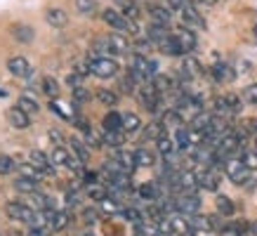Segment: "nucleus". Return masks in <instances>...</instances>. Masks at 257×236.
I'll use <instances>...</instances> for the list:
<instances>
[{
  "instance_id": "1",
  "label": "nucleus",
  "mask_w": 257,
  "mask_h": 236,
  "mask_svg": "<svg viewBox=\"0 0 257 236\" xmlns=\"http://www.w3.org/2000/svg\"><path fill=\"white\" fill-rule=\"evenodd\" d=\"M158 76V64L147 59L144 55H137L130 66V78L133 80H154Z\"/></svg>"
},
{
  "instance_id": "2",
  "label": "nucleus",
  "mask_w": 257,
  "mask_h": 236,
  "mask_svg": "<svg viewBox=\"0 0 257 236\" xmlns=\"http://www.w3.org/2000/svg\"><path fill=\"white\" fill-rule=\"evenodd\" d=\"M224 173L234 184H241V187H245L248 180H250V170L243 165L241 158H229V161L224 163Z\"/></svg>"
},
{
  "instance_id": "3",
  "label": "nucleus",
  "mask_w": 257,
  "mask_h": 236,
  "mask_svg": "<svg viewBox=\"0 0 257 236\" xmlns=\"http://www.w3.org/2000/svg\"><path fill=\"white\" fill-rule=\"evenodd\" d=\"M118 64L113 59H106V57H94L90 62V73H94L97 78H113L118 76Z\"/></svg>"
},
{
  "instance_id": "4",
  "label": "nucleus",
  "mask_w": 257,
  "mask_h": 236,
  "mask_svg": "<svg viewBox=\"0 0 257 236\" xmlns=\"http://www.w3.org/2000/svg\"><path fill=\"white\" fill-rule=\"evenodd\" d=\"M101 17H104V22L109 24V26H113V29H118V31H130V33H137V24L127 22L118 10H104L101 12Z\"/></svg>"
},
{
  "instance_id": "5",
  "label": "nucleus",
  "mask_w": 257,
  "mask_h": 236,
  "mask_svg": "<svg viewBox=\"0 0 257 236\" xmlns=\"http://www.w3.org/2000/svg\"><path fill=\"white\" fill-rule=\"evenodd\" d=\"M140 99L151 113H158V111H161V92L154 87V83L140 87Z\"/></svg>"
},
{
  "instance_id": "6",
  "label": "nucleus",
  "mask_w": 257,
  "mask_h": 236,
  "mask_svg": "<svg viewBox=\"0 0 257 236\" xmlns=\"http://www.w3.org/2000/svg\"><path fill=\"white\" fill-rule=\"evenodd\" d=\"M29 158H31V165L38 170L40 175H47V177H52V175H55V163H52V158L47 156L45 151L33 149L31 154H29Z\"/></svg>"
},
{
  "instance_id": "7",
  "label": "nucleus",
  "mask_w": 257,
  "mask_h": 236,
  "mask_svg": "<svg viewBox=\"0 0 257 236\" xmlns=\"http://www.w3.org/2000/svg\"><path fill=\"white\" fill-rule=\"evenodd\" d=\"M201 210V198L196 194H179L177 196V212L187 215V217H196Z\"/></svg>"
},
{
  "instance_id": "8",
  "label": "nucleus",
  "mask_w": 257,
  "mask_h": 236,
  "mask_svg": "<svg viewBox=\"0 0 257 236\" xmlns=\"http://www.w3.org/2000/svg\"><path fill=\"white\" fill-rule=\"evenodd\" d=\"M8 215L17 222H26V224H33L36 220V212L29 208L26 203H19V201H10L8 203Z\"/></svg>"
},
{
  "instance_id": "9",
  "label": "nucleus",
  "mask_w": 257,
  "mask_h": 236,
  "mask_svg": "<svg viewBox=\"0 0 257 236\" xmlns=\"http://www.w3.org/2000/svg\"><path fill=\"white\" fill-rule=\"evenodd\" d=\"M170 220H172V229H175V234H179V236H196V227L191 224V220H189L187 215L175 212V215H170Z\"/></svg>"
},
{
  "instance_id": "10",
  "label": "nucleus",
  "mask_w": 257,
  "mask_h": 236,
  "mask_svg": "<svg viewBox=\"0 0 257 236\" xmlns=\"http://www.w3.org/2000/svg\"><path fill=\"white\" fill-rule=\"evenodd\" d=\"M196 175H198V187H203L205 191H217L219 189V173L215 168H205Z\"/></svg>"
},
{
  "instance_id": "11",
  "label": "nucleus",
  "mask_w": 257,
  "mask_h": 236,
  "mask_svg": "<svg viewBox=\"0 0 257 236\" xmlns=\"http://www.w3.org/2000/svg\"><path fill=\"white\" fill-rule=\"evenodd\" d=\"M113 161H116L118 165H120V170L127 175L135 173V168H137V161H135V154H130V151H123V149H116L113 151Z\"/></svg>"
},
{
  "instance_id": "12",
  "label": "nucleus",
  "mask_w": 257,
  "mask_h": 236,
  "mask_svg": "<svg viewBox=\"0 0 257 236\" xmlns=\"http://www.w3.org/2000/svg\"><path fill=\"white\" fill-rule=\"evenodd\" d=\"M8 118H10V123H12V128H17V130H26V128L31 126V116L26 111H22L19 106H12L8 111Z\"/></svg>"
},
{
  "instance_id": "13",
  "label": "nucleus",
  "mask_w": 257,
  "mask_h": 236,
  "mask_svg": "<svg viewBox=\"0 0 257 236\" xmlns=\"http://www.w3.org/2000/svg\"><path fill=\"white\" fill-rule=\"evenodd\" d=\"M8 69L15 73V76H19V78H26V76H31V64H29V59L26 57H12L8 62Z\"/></svg>"
},
{
  "instance_id": "14",
  "label": "nucleus",
  "mask_w": 257,
  "mask_h": 236,
  "mask_svg": "<svg viewBox=\"0 0 257 236\" xmlns=\"http://www.w3.org/2000/svg\"><path fill=\"white\" fill-rule=\"evenodd\" d=\"M175 38H177V43L182 45L184 55H187V52H191V50L196 47V43H198V40H196V33L189 31V29H177V31H175Z\"/></svg>"
},
{
  "instance_id": "15",
  "label": "nucleus",
  "mask_w": 257,
  "mask_h": 236,
  "mask_svg": "<svg viewBox=\"0 0 257 236\" xmlns=\"http://www.w3.org/2000/svg\"><path fill=\"white\" fill-rule=\"evenodd\" d=\"M156 144H158V154H161L168 163H172V161H175V154H177V144H175L170 137H165V135L156 142Z\"/></svg>"
},
{
  "instance_id": "16",
  "label": "nucleus",
  "mask_w": 257,
  "mask_h": 236,
  "mask_svg": "<svg viewBox=\"0 0 257 236\" xmlns=\"http://www.w3.org/2000/svg\"><path fill=\"white\" fill-rule=\"evenodd\" d=\"M147 33H149V40L156 43V45H161L163 40H168L172 36V33H168V26H161V24H154V22H151V26L147 29Z\"/></svg>"
},
{
  "instance_id": "17",
  "label": "nucleus",
  "mask_w": 257,
  "mask_h": 236,
  "mask_svg": "<svg viewBox=\"0 0 257 236\" xmlns=\"http://www.w3.org/2000/svg\"><path fill=\"white\" fill-rule=\"evenodd\" d=\"M45 19H47V24H50V26H55V29H62V26H66V24H69V17H66V12H64V10H57V8L47 10V12H45Z\"/></svg>"
},
{
  "instance_id": "18",
  "label": "nucleus",
  "mask_w": 257,
  "mask_h": 236,
  "mask_svg": "<svg viewBox=\"0 0 257 236\" xmlns=\"http://www.w3.org/2000/svg\"><path fill=\"white\" fill-rule=\"evenodd\" d=\"M182 19H184V24H189L191 29H203L205 26V22H203V17L196 12L191 5H187V8L182 10Z\"/></svg>"
},
{
  "instance_id": "19",
  "label": "nucleus",
  "mask_w": 257,
  "mask_h": 236,
  "mask_svg": "<svg viewBox=\"0 0 257 236\" xmlns=\"http://www.w3.org/2000/svg\"><path fill=\"white\" fill-rule=\"evenodd\" d=\"M109 45H111V52H116V55H125L130 50V43H127V38H125L123 33H111Z\"/></svg>"
},
{
  "instance_id": "20",
  "label": "nucleus",
  "mask_w": 257,
  "mask_h": 236,
  "mask_svg": "<svg viewBox=\"0 0 257 236\" xmlns=\"http://www.w3.org/2000/svg\"><path fill=\"white\" fill-rule=\"evenodd\" d=\"M104 130H111V133H123V116L118 111H109L104 116Z\"/></svg>"
},
{
  "instance_id": "21",
  "label": "nucleus",
  "mask_w": 257,
  "mask_h": 236,
  "mask_svg": "<svg viewBox=\"0 0 257 236\" xmlns=\"http://www.w3.org/2000/svg\"><path fill=\"white\" fill-rule=\"evenodd\" d=\"M140 196L144 201H151V203H156L158 198H161V189H158L156 182H144L140 187Z\"/></svg>"
},
{
  "instance_id": "22",
  "label": "nucleus",
  "mask_w": 257,
  "mask_h": 236,
  "mask_svg": "<svg viewBox=\"0 0 257 236\" xmlns=\"http://www.w3.org/2000/svg\"><path fill=\"white\" fill-rule=\"evenodd\" d=\"M15 189L19 191V194H38V182L19 175V177L15 180Z\"/></svg>"
},
{
  "instance_id": "23",
  "label": "nucleus",
  "mask_w": 257,
  "mask_h": 236,
  "mask_svg": "<svg viewBox=\"0 0 257 236\" xmlns=\"http://www.w3.org/2000/svg\"><path fill=\"white\" fill-rule=\"evenodd\" d=\"M158 47H161V52H165V55H170V57H182V55H184V50H182V45L177 43L175 33H172L168 40H163Z\"/></svg>"
},
{
  "instance_id": "24",
  "label": "nucleus",
  "mask_w": 257,
  "mask_h": 236,
  "mask_svg": "<svg viewBox=\"0 0 257 236\" xmlns=\"http://www.w3.org/2000/svg\"><path fill=\"white\" fill-rule=\"evenodd\" d=\"M201 62L196 59V57H187L184 64H182V73H184V78H194V76H201Z\"/></svg>"
},
{
  "instance_id": "25",
  "label": "nucleus",
  "mask_w": 257,
  "mask_h": 236,
  "mask_svg": "<svg viewBox=\"0 0 257 236\" xmlns=\"http://www.w3.org/2000/svg\"><path fill=\"white\" fill-rule=\"evenodd\" d=\"M116 5L125 19H137V17H140V8L135 5L133 0H116Z\"/></svg>"
},
{
  "instance_id": "26",
  "label": "nucleus",
  "mask_w": 257,
  "mask_h": 236,
  "mask_svg": "<svg viewBox=\"0 0 257 236\" xmlns=\"http://www.w3.org/2000/svg\"><path fill=\"white\" fill-rule=\"evenodd\" d=\"M210 121H212V113L208 111H201L198 116L191 121V130H198V133H208V128H210Z\"/></svg>"
},
{
  "instance_id": "27",
  "label": "nucleus",
  "mask_w": 257,
  "mask_h": 236,
  "mask_svg": "<svg viewBox=\"0 0 257 236\" xmlns=\"http://www.w3.org/2000/svg\"><path fill=\"white\" fill-rule=\"evenodd\" d=\"M149 15H151L154 24H161V26H170V22H172V15L165 8H151Z\"/></svg>"
},
{
  "instance_id": "28",
  "label": "nucleus",
  "mask_w": 257,
  "mask_h": 236,
  "mask_svg": "<svg viewBox=\"0 0 257 236\" xmlns=\"http://www.w3.org/2000/svg\"><path fill=\"white\" fill-rule=\"evenodd\" d=\"M135 161H137V165H140V168H154L156 156H154L149 149H137V151H135Z\"/></svg>"
},
{
  "instance_id": "29",
  "label": "nucleus",
  "mask_w": 257,
  "mask_h": 236,
  "mask_svg": "<svg viewBox=\"0 0 257 236\" xmlns=\"http://www.w3.org/2000/svg\"><path fill=\"white\" fill-rule=\"evenodd\" d=\"M142 121L137 113H123V133H140Z\"/></svg>"
},
{
  "instance_id": "30",
  "label": "nucleus",
  "mask_w": 257,
  "mask_h": 236,
  "mask_svg": "<svg viewBox=\"0 0 257 236\" xmlns=\"http://www.w3.org/2000/svg\"><path fill=\"white\" fill-rule=\"evenodd\" d=\"M17 106H19L22 111H26L29 116H33V113H38V102L33 99L31 94H22V97H19V102H17Z\"/></svg>"
},
{
  "instance_id": "31",
  "label": "nucleus",
  "mask_w": 257,
  "mask_h": 236,
  "mask_svg": "<svg viewBox=\"0 0 257 236\" xmlns=\"http://www.w3.org/2000/svg\"><path fill=\"white\" fill-rule=\"evenodd\" d=\"M69 222H71V217H69V212L66 210H55L52 212V229H55V231L66 229L69 227Z\"/></svg>"
},
{
  "instance_id": "32",
  "label": "nucleus",
  "mask_w": 257,
  "mask_h": 236,
  "mask_svg": "<svg viewBox=\"0 0 257 236\" xmlns=\"http://www.w3.org/2000/svg\"><path fill=\"white\" fill-rule=\"evenodd\" d=\"M71 149H73L76 158H78V161H83V163L90 158V149H87V144H85V142H80L78 137H73V140H71Z\"/></svg>"
},
{
  "instance_id": "33",
  "label": "nucleus",
  "mask_w": 257,
  "mask_h": 236,
  "mask_svg": "<svg viewBox=\"0 0 257 236\" xmlns=\"http://www.w3.org/2000/svg\"><path fill=\"white\" fill-rule=\"evenodd\" d=\"M151 83H154V87H156L161 94H165V92H170V90H175V83H172V78H168V76H163V73H158V76L151 80Z\"/></svg>"
},
{
  "instance_id": "34",
  "label": "nucleus",
  "mask_w": 257,
  "mask_h": 236,
  "mask_svg": "<svg viewBox=\"0 0 257 236\" xmlns=\"http://www.w3.org/2000/svg\"><path fill=\"white\" fill-rule=\"evenodd\" d=\"M99 208H101V212H106V215H120L123 212V208H120V201H116V198H104L99 203Z\"/></svg>"
},
{
  "instance_id": "35",
  "label": "nucleus",
  "mask_w": 257,
  "mask_h": 236,
  "mask_svg": "<svg viewBox=\"0 0 257 236\" xmlns=\"http://www.w3.org/2000/svg\"><path fill=\"white\" fill-rule=\"evenodd\" d=\"M236 73L231 71V66H226V64H217V66H212V78L215 80H231Z\"/></svg>"
},
{
  "instance_id": "36",
  "label": "nucleus",
  "mask_w": 257,
  "mask_h": 236,
  "mask_svg": "<svg viewBox=\"0 0 257 236\" xmlns=\"http://www.w3.org/2000/svg\"><path fill=\"white\" fill-rule=\"evenodd\" d=\"M12 31H15V38L22 40V43H31L33 40V29L31 26H26V24H17Z\"/></svg>"
},
{
  "instance_id": "37",
  "label": "nucleus",
  "mask_w": 257,
  "mask_h": 236,
  "mask_svg": "<svg viewBox=\"0 0 257 236\" xmlns=\"http://www.w3.org/2000/svg\"><path fill=\"white\" fill-rule=\"evenodd\" d=\"M161 123H163L165 128H170V126L172 128H179L182 123H184V118L177 113V109H170V111H165V113H163V121H161Z\"/></svg>"
},
{
  "instance_id": "38",
  "label": "nucleus",
  "mask_w": 257,
  "mask_h": 236,
  "mask_svg": "<svg viewBox=\"0 0 257 236\" xmlns=\"http://www.w3.org/2000/svg\"><path fill=\"white\" fill-rule=\"evenodd\" d=\"M217 210H219V215L229 217V215H234L236 205H234V201H231L229 196H217Z\"/></svg>"
},
{
  "instance_id": "39",
  "label": "nucleus",
  "mask_w": 257,
  "mask_h": 236,
  "mask_svg": "<svg viewBox=\"0 0 257 236\" xmlns=\"http://www.w3.org/2000/svg\"><path fill=\"white\" fill-rule=\"evenodd\" d=\"M101 142L106 147H123V133H111V130H104L101 133Z\"/></svg>"
},
{
  "instance_id": "40",
  "label": "nucleus",
  "mask_w": 257,
  "mask_h": 236,
  "mask_svg": "<svg viewBox=\"0 0 257 236\" xmlns=\"http://www.w3.org/2000/svg\"><path fill=\"white\" fill-rule=\"evenodd\" d=\"M87 194H90V198L97 201V203H101L104 198H109V191H106V187H101V184H92V187H87Z\"/></svg>"
},
{
  "instance_id": "41",
  "label": "nucleus",
  "mask_w": 257,
  "mask_h": 236,
  "mask_svg": "<svg viewBox=\"0 0 257 236\" xmlns=\"http://www.w3.org/2000/svg\"><path fill=\"white\" fill-rule=\"evenodd\" d=\"M163 123H149L147 126V130H144V137H147V140H161V137H163Z\"/></svg>"
},
{
  "instance_id": "42",
  "label": "nucleus",
  "mask_w": 257,
  "mask_h": 236,
  "mask_svg": "<svg viewBox=\"0 0 257 236\" xmlns=\"http://www.w3.org/2000/svg\"><path fill=\"white\" fill-rule=\"evenodd\" d=\"M97 99L101 104H106V106H116L118 102V94L113 90H97Z\"/></svg>"
},
{
  "instance_id": "43",
  "label": "nucleus",
  "mask_w": 257,
  "mask_h": 236,
  "mask_svg": "<svg viewBox=\"0 0 257 236\" xmlns=\"http://www.w3.org/2000/svg\"><path fill=\"white\" fill-rule=\"evenodd\" d=\"M76 10H78L80 15H92L94 10H97V3L94 0H76Z\"/></svg>"
},
{
  "instance_id": "44",
  "label": "nucleus",
  "mask_w": 257,
  "mask_h": 236,
  "mask_svg": "<svg viewBox=\"0 0 257 236\" xmlns=\"http://www.w3.org/2000/svg\"><path fill=\"white\" fill-rule=\"evenodd\" d=\"M43 92L47 94V97H57L59 94V85H57L55 78H43Z\"/></svg>"
},
{
  "instance_id": "45",
  "label": "nucleus",
  "mask_w": 257,
  "mask_h": 236,
  "mask_svg": "<svg viewBox=\"0 0 257 236\" xmlns=\"http://www.w3.org/2000/svg\"><path fill=\"white\" fill-rule=\"evenodd\" d=\"M17 168H19V173H22L24 177H29V180H36V182L40 180V173L36 170V168H33L31 163H22V165H17Z\"/></svg>"
},
{
  "instance_id": "46",
  "label": "nucleus",
  "mask_w": 257,
  "mask_h": 236,
  "mask_svg": "<svg viewBox=\"0 0 257 236\" xmlns=\"http://www.w3.org/2000/svg\"><path fill=\"white\" fill-rule=\"evenodd\" d=\"M15 168H17L15 161H12L8 154H0V175H10Z\"/></svg>"
},
{
  "instance_id": "47",
  "label": "nucleus",
  "mask_w": 257,
  "mask_h": 236,
  "mask_svg": "<svg viewBox=\"0 0 257 236\" xmlns=\"http://www.w3.org/2000/svg\"><path fill=\"white\" fill-rule=\"evenodd\" d=\"M241 161H243V165H245L248 170H257V154L255 151H243Z\"/></svg>"
},
{
  "instance_id": "48",
  "label": "nucleus",
  "mask_w": 257,
  "mask_h": 236,
  "mask_svg": "<svg viewBox=\"0 0 257 236\" xmlns=\"http://www.w3.org/2000/svg\"><path fill=\"white\" fill-rule=\"evenodd\" d=\"M158 231H161V236H170L175 234V229H172V220L170 217H163V220H158Z\"/></svg>"
},
{
  "instance_id": "49",
  "label": "nucleus",
  "mask_w": 257,
  "mask_h": 236,
  "mask_svg": "<svg viewBox=\"0 0 257 236\" xmlns=\"http://www.w3.org/2000/svg\"><path fill=\"white\" fill-rule=\"evenodd\" d=\"M243 99L248 104H257V83H252V85H248L243 90Z\"/></svg>"
},
{
  "instance_id": "50",
  "label": "nucleus",
  "mask_w": 257,
  "mask_h": 236,
  "mask_svg": "<svg viewBox=\"0 0 257 236\" xmlns=\"http://www.w3.org/2000/svg\"><path fill=\"white\" fill-rule=\"evenodd\" d=\"M87 99H90V92H87L85 87H76V90H73V102L83 104V102H87Z\"/></svg>"
},
{
  "instance_id": "51",
  "label": "nucleus",
  "mask_w": 257,
  "mask_h": 236,
  "mask_svg": "<svg viewBox=\"0 0 257 236\" xmlns=\"http://www.w3.org/2000/svg\"><path fill=\"white\" fill-rule=\"evenodd\" d=\"M226 104H229L231 113H238V111H241V99H238L236 94H226Z\"/></svg>"
},
{
  "instance_id": "52",
  "label": "nucleus",
  "mask_w": 257,
  "mask_h": 236,
  "mask_svg": "<svg viewBox=\"0 0 257 236\" xmlns=\"http://www.w3.org/2000/svg\"><path fill=\"white\" fill-rule=\"evenodd\" d=\"M55 231L52 227H31V231H29V236H50Z\"/></svg>"
},
{
  "instance_id": "53",
  "label": "nucleus",
  "mask_w": 257,
  "mask_h": 236,
  "mask_svg": "<svg viewBox=\"0 0 257 236\" xmlns=\"http://www.w3.org/2000/svg\"><path fill=\"white\" fill-rule=\"evenodd\" d=\"M243 130H245V135H255L257 137V121H245V123H243Z\"/></svg>"
},
{
  "instance_id": "54",
  "label": "nucleus",
  "mask_w": 257,
  "mask_h": 236,
  "mask_svg": "<svg viewBox=\"0 0 257 236\" xmlns=\"http://www.w3.org/2000/svg\"><path fill=\"white\" fill-rule=\"evenodd\" d=\"M83 220H85V224H97V210H85Z\"/></svg>"
},
{
  "instance_id": "55",
  "label": "nucleus",
  "mask_w": 257,
  "mask_h": 236,
  "mask_svg": "<svg viewBox=\"0 0 257 236\" xmlns=\"http://www.w3.org/2000/svg\"><path fill=\"white\" fill-rule=\"evenodd\" d=\"M50 109L55 111L57 116H62V118H69V111H64V106H62V104H57V102H52V104H50Z\"/></svg>"
},
{
  "instance_id": "56",
  "label": "nucleus",
  "mask_w": 257,
  "mask_h": 236,
  "mask_svg": "<svg viewBox=\"0 0 257 236\" xmlns=\"http://www.w3.org/2000/svg\"><path fill=\"white\" fill-rule=\"evenodd\" d=\"M66 203H69V208H73V205L78 203V194H76V191H69V194H66Z\"/></svg>"
},
{
  "instance_id": "57",
  "label": "nucleus",
  "mask_w": 257,
  "mask_h": 236,
  "mask_svg": "<svg viewBox=\"0 0 257 236\" xmlns=\"http://www.w3.org/2000/svg\"><path fill=\"white\" fill-rule=\"evenodd\" d=\"M50 137H52V140H55V142H59L57 147H62V140H64V137H62V133H57V130H50Z\"/></svg>"
},
{
  "instance_id": "58",
  "label": "nucleus",
  "mask_w": 257,
  "mask_h": 236,
  "mask_svg": "<svg viewBox=\"0 0 257 236\" xmlns=\"http://www.w3.org/2000/svg\"><path fill=\"white\" fill-rule=\"evenodd\" d=\"M205 5H215V3H219V0H203Z\"/></svg>"
},
{
  "instance_id": "59",
  "label": "nucleus",
  "mask_w": 257,
  "mask_h": 236,
  "mask_svg": "<svg viewBox=\"0 0 257 236\" xmlns=\"http://www.w3.org/2000/svg\"><path fill=\"white\" fill-rule=\"evenodd\" d=\"M80 236H94V234H92V231H85V234H80Z\"/></svg>"
},
{
  "instance_id": "60",
  "label": "nucleus",
  "mask_w": 257,
  "mask_h": 236,
  "mask_svg": "<svg viewBox=\"0 0 257 236\" xmlns=\"http://www.w3.org/2000/svg\"><path fill=\"white\" fill-rule=\"evenodd\" d=\"M255 154H257V140H255Z\"/></svg>"
}]
</instances>
